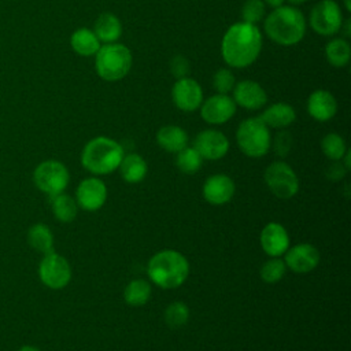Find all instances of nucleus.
<instances>
[{
    "instance_id": "nucleus-1",
    "label": "nucleus",
    "mask_w": 351,
    "mask_h": 351,
    "mask_svg": "<svg viewBox=\"0 0 351 351\" xmlns=\"http://www.w3.org/2000/svg\"><path fill=\"white\" fill-rule=\"evenodd\" d=\"M262 49V34L256 25L237 22L223 34L221 53L226 64L243 69L252 64Z\"/></svg>"
},
{
    "instance_id": "nucleus-2",
    "label": "nucleus",
    "mask_w": 351,
    "mask_h": 351,
    "mask_svg": "<svg viewBox=\"0 0 351 351\" xmlns=\"http://www.w3.org/2000/svg\"><path fill=\"white\" fill-rule=\"evenodd\" d=\"M149 281L162 289L181 287L189 276L186 256L176 250H162L154 254L147 263Z\"/></svg>"
},
{
    "instance_id": "nucleus-3",
    "label": "nucleus",
    "mask_w": 351,
    "mask_h": 351,
    "mask_svg": "<svg viewBox=\"0 0 351 351\" xmlns=\"http://www.w3.org/2000/svg\"><path fill=\"white\" fill-rule=\"evenodd\" d=\"M125 152L122 145L106 136L89 140L81 152V165L90 174L107 176L118 170Z\"/></svg>"
},
{
    "instance_id": "nucleus-4",
    "label": "nucleus",
    "mask_w": 351,
    "mask_h": 351,
    "mask_svg": "<svg viewBox=\"0 0 351 351\" xmlns=\"http://www.w3.org/2000/svg\"><path fill=\"white\" fill-rule=\"evenodd\" d=\"M265 32L278 45L298 44L306 33V19L302 11L291 5L274 8L265 21Z\"/></svg>"
},
{
    "instance_id": "nucleus-5",
    "label": "nucleus",
    "mask_w": 351,
    "mask_h": 351,
    "mask_svg": "<svg viewBox=\"0 0 351 351\" xmlns=\"http://www.w3.org/2000/svg\"><path fill=\"white\" fill-rule=\"evenodd\" d=\"M132 67V53L128 47L110 43L100 45L95 53V69L97 75L104 81L122 80Z\"/></svg>"
},
{
    "instance_id": "nucleus-6",
    "label": "nucleus",
    "mask_w": 351,
    "mask_h": 351,
    "mask_svg": "<svg viewBox=\"0 0 351 351\" xmlns=\"http://www.w3.org/2000/svg\"><path fill=\"white\" fill-rule=\"evenodd\" d=\"M236 141L240 151L248 158H262L271 147L270 130L259 117L247 118L239 125Z\"/></svg>"
},
{
    "instance_id": "nucleus-7",
    "label": "nucleus",
    "mask_w": 351,
    "mask_h": 351,
    "mask_svg": "<svg viewBox=\"0 0 351 351\" xmlns=\"http://www.w3.org/2000/svg\"><path fill=\"white\" fill-rule=\"evenodd\" d=\"M263 181L270 192L278 199H291L299 192V178L295 170L282 160L271 162L265 173Z\"/></svg>"
},
{
    "instance_id": "nucleus-8",
    "label": "nucleus",
    "mask_w": 351,
    "mask_h": 351,
    "mask_svg": "<svg viewBox=\"0 0 351 351\" xmlns=\"http://www.w3.org/2000/svg\"><path fill=\"white\" fill-rule=\"evenodd\" d=\"M70 181L69 169L59 160L48 159L37 165L33 171L34 185L44 193L55 196L62 193Z\"/></svg>"
},
{
    "instance_id": "nucleus-9",
    "label": "nucleus",
    "mask_w": 351,
    "mask_h": 351,
    "mask_svg": "<svg viewBox=\"0 0 351 351\" xmlns=\"http://www.w3.org/2000/svg\"><path fill=\"white\" fill-rule=\"evenodd\" d=\"M38 277L45 287L51 289H62L69 285L71 280V266L63 255L51 251L44 254L40 261Z\"/></svg>"
},
{
    "instance_id": "nucleus-10",
    "label": "nucleus",
    "mask_w": 351,
    "mask_h": 351,
    "mask_svg": "<svg viewBox=\"0 0 351 351\" xmlns=\"http://www.w3.org/2000/svg\"><path fill=\"white\" fill-rule=\"evenodd\" d=\"M310 26L321 36H333L343 26L340 7L333 0H322L315 4L310 12Z\"/></svg>"
},
{
    "instance_id": "nucleus-11",
    "label": "nucleus",
    "mask_w": 351,
    "mask_h": 351,
    "mask_svg": "<svg viewBox=\"0 0 351 351\" xmlns=\"http://www.w3.org/2000/svg\"><path fill=\"white\" fill-rule=\"evenodd\" d=\"M108 196L107 185L99 177H88L80 181L75 189V202L85 211L100 210Z\"/></svg>"
},
{
    "instance_id": "nucleus-12",
    "label": "nucleus",
    "mask_w": 351,
    "mask_h": 351,
    "mask_svg": "<svg viewBox=\"0 0 351 351\" xmlns=\"http://www.w3.org/2000/svg\"><path fill=\"white\" fill-rule=\"evenodd\" d=\"M282 256L287 269L298 274L313 271L321 261L319 251L310 243H299L292 247L289 245Z\"/></svg>"
},
{
    "instance_id": "nucleus-13",
    "label": "nucleus",
    "mask_w": 351,
    "mask_h": 351,
    "mask_svg": "<svg viewBox=\"0 0 351 351\" xmlns=\"http://www.w3.org/2000/svg\"><path fill=\"white\" fill-rule=\"evenodd\" d=\"M193 148L200 154L203 159L218 160L228 154L229 140L219 130L206 129L195 137Z\"/></svg>"
},
{
    "instance_id": "nucleus-14",
    "label": "nucleus",
    "mask_w": 351,
    "mask_h": 351,
    "mask_svg": "<svg viewBox=\"0 0 351 351\" xmlns=\"http://www.w3.org/2000/svg\"><path fill=\"white\" fill-rule=\"evenodd\" d=\"M171 97L177 108H180L181 111L192 112L202 106L203 90L195 80L185 77L174 82L171 89Z\"/></svg>"
},
{
    "instance_id": "nucleus-15",
    "label": "nucleus",
    "mask_w": 351,
    "mask_h": 351,
    "mask_svg": "<svg viewBox=\"0 0 351 351\" xmlns=\"http://www.w3.org/2000/svg\"><path fill=\"white\" fill-rule=\"evenodd\" d=\"M236 112L234 100L222 93H217L200 106V115L204 122L210 125H222L228 122Z\"/></svg>"
},
{
    "instance_id": "nucleus-16",
    "label": "nucleus",
    "mask_w": 351,
    "mask_h": 351,
    "mask_svg": "<svg viewBox=\"0 0 351 351\" xmlns=\"http://www.w3.org/2000/svg\"><path fill=\"white\" fill-rule=\"evenodd\" d=\"M259 244L267 256H282L291 245L288 230L280 222H269L261 230Z\"/></svg>"
},
{
    "instance_id": "nucleus-17",
    "label": "nucleus",
    "mask_w": 351,
    "mask_h": 351,
    "mask_svg": "<svg viewBox=\"0 0 351 351\" xmlns=\"http://www.w3.org/2000/svg\"><path fill=\"white\" fill-rule=\"evenodd\" d=\"M236 192L234 181L226 174H213L206 178L202 193L211 206H223L232 200Z\"/></svg>"
},
{
    "instance_id": "nucleus-18",
    "label": "nucleus",
    "mask_w": 351,
    "mask_h": 351,
    "mask_svg": "<svg viewBox=\"0 0 351 351\" xmlns=\"http://www.w3.org/2000/svg\"><path fill=\"white\" fill-rule=\"evenodd\" d=\"M233 100L236 104L247 110H259L267 101V95L265 89L255 81L244 80L234 84Z\"/></svg>"
},
{
    "instance_id": "nucleus-19",
    "label": "nucleus",
    "mask_w": 351,
    "mask_h": 351,
    "mask_svg": "<svg viewBox=\"0 0 351 351\" xmlns=\"http://www.w3.org/2000/svg\"><path fill=\"white\" fill-rule=\"evenodd\" d=\"M307 111L315 121L325 122L335 117L337 101L332 93L324 89L314 90L307 100Z\"/></svg>"
},
{
    "instance_id": "nucleus-20",
    "label": "nucleus",
    "mask_w": 351,
    "mask_h": 351,
    "mask_svg": "<svg viewBox=\"0 0 351 351\" xmlns=\"http://www.w3.org/2000/svg\"><path fill=\"white\" fill-rule=\"evenodd\" d=\"M156 141L162 149L177 154L188 145V134L177 125H166L158 130Z\"/></svg>"
},
{
    "instance_id": "nucleus-21",
    "label": "nucleus",
    "mask_w": 351,
    "mask_h": 351,
    "mask_svg": "<svg viewBox=\"0 0 351 351\" xmlns=\"http://www.w3.org/2000/svg\"><path fill=\"white\" fill-rule=\"evenodd\" d=\"M259 118L266 123L267 128L284 129L296 119V112L292 106L287 103H276L267 107Z\"/></svg>"
},
{
    "instance_id": "nucleus-22",
    "label": "nucleus",
    "mask_w": 351,
    "mask_h": 351,
    "mask_svg": "<svg viewBox=\"0 0 351 351\" xmlns=\"http://www.w3.org/2000/svg\"><path fill=\"white\" fill-rule=\"evenodd\" d=\"M118 170L123 181H126L128 184H138L147 176L148 165L141 155L128 154V155H123Z\"/></svg>"
},
{
    "instance_id": "nucleus-23",
    "label": "nucleus",
    "mask_w": 351,
    "mask_h": 351,
    "mask_svg": "<svg viewBox=\"0 0 351 351\" xmlns=\"http://www.w3.org/2000/svg\"><path fill=\"white\" fill-rule=\"evenodd\" d=\"M93 33L96 34L99 41H103L106 44L115 43L122 34L121 21L111 12H103L95 21Z\"/></svg>"
},
{
    "instance_id": "nucleus-24",
    "label": "nucleus",
    "mask_w": 351,
    "mask_h": 351,
    "mask_svg": "<svg viewBox=\"0 0 351 351\" xmlns=\"http://www.w3.org/2000/svg\"><path fill=\"white\" fill-rule=\"evenodd\" d=\"M70 44L73 51L81 56H92L100 48L99 38L96 37L93 30H89L86 27L77 29L70 37Z\"/></svg>"
},
{
    "instance_id": "nucleus-25",
    "label": "nucleus",
    "mask_w": 351,
    "mask_h": 351,
    "mask_svg": "<svg viewBox=\"0 0 351 351\" xmlns=\"http://www.w3.org/2000/svg\"><path fill=\"white\" fill-rule=\"evenodd\" d=\"M152 295L151 282L143 278H134L129 281L123 289V299L132 307L144 306Z\"/></svg>"
},
{
    "instance_id": "nucleus-26",
    "label": "nucleus",
    "mask_w": 351,
    "mask_h": 351,
    "mask_svg": "<svg viewBox=\"0 0 351 351\" xmlns=\"http://www.w3.org/2000/svg\"><path fill=\"white\" fill-rule=\"evenodd\" d=\"M51 208L53 213V217L60 222H71L75 219L78 214V204L74 197H71L67 193H58L55 196H51Z\"/></svg>"
},
{
    "instance_id": "nucleus-27",
    "label": "nucleus",
    "mask_w": 351,
    "mask_h": 351,
    "mask_svg": "<svg viewBox=\"0 0 351 351\" xmlns=\"http://www.w3.org/2000/svg\"><path fill=\"white\" fill-rule=\"evenodd\" d=\"M27 243L29 245L41 252L48 254L53 251V234L45 223H34L27 230Z\"/></svg>"
},
{
    "instance_id": "nucleus-28",
    "label": "nucleus",
    "mask_w": 351,
    "mask_h": 351,
    "mask_svg": "<svg viewBox=\"0 0 351 351\" xmlns=\"http://www.w3.org/2000/svg\"><path fill=\"white\" fill-rule=\"evenodd\" d=\"M326 60L333 67H344L351 58V47L344 38H333L325 47Z\"/></svg>"
},
{
    "instance_id": "nucleus-29",
    "label": "nucleus",
    "mask_w": 351,
    "mask_h": 351,
    "mask_svg": "<svg viewBox=\"0 0 351 351\" xmlns=\"http://www.w3.org/2000/svg\"><path fill=\"white\" fill-rule=\"evenodd\" d=\"M203 165V158L193 147H185L177 152L176 166L184 174H195L200 170Z\"/></svg>"
},
{
    "instance_id": "nucleus-30",
    "label": "nucleus",
    "mask_w": 351,
    "mask_h": 351,
    "mask_svg": "<svg viewBox=\"0 0 351 351\" xmlns=\"http://www.w3.org/2000/svg\"><path fill=\"white\" fill-rule=\"evenodd\" d=\"M163 318H165V322L167 324V326H170L173 329H178V328L184 326L188 322V319H189V307L181 300L171 302L165 308Z\"/></svg>"
},
{
    "instance_id": "nucleus-31",
    "label": "nucleus",
    "mask_w": 351,
    "mask_h": 351,
    "mask_svg": "<svg viewBox=\"0 0 351 351\" xmlns=\"http://www.w3.org/2000/svg\"><path fill=\"white\" fill-rule=\"evenodd\" d=\"M321 149L324 155L330 160H341L348 149L344 138L337 133H328L321 141Z\"/></svg>"
},
{
    "instance_id": "nucleus-32",
    "label": "nucleus",
    "mask_w": 351,
    "mask_h": 351,
    "mask_svg": "<svg viewBox=\"0 0 351 351\" xmlns=\"http://www.w3.org/2000/svg\"><path fill=\"white\" fill-rule=\"evenodd\" d=\"M285 271H287V266L284 259L281 256H276V258L267 259L262 265L259 270V276L265 282L276 284L280 280H282V277L285 276Z\"/></svg>"
},
{
    "instance_id": "nucleus-33",
    "label": "nucleus",
    "mask_w": 351,
    "mask_h": 351,
    "mask_svg": "<svg viewBox=\"0 0 351 351\" xmlns=\"http://www.w3.org/2000/svg\"><path fill=\"white\" fill-rule=\"evenodd\" d=\"M265 15V3L262 0H245L241 7L243 22L256 25Z\"/></svg>"
},
{
    "instance_id": "nucleus-34",
    "label": "nucleus",
    "mask_w": 351,
    "mask_h": 351,
    "mask_svg": "<svg viewBox=\"0 0 351 351\" xmlns=\"http://www.w3.org/2000/svg\"><path fill=\"white\" fill-rule=\"evenodd\" d=\"M213 85L218 93L228 95L234 88L233 73L228 69H219L213 77Z\"/></svg>"
},
{
    "instance_id": "nucleus-35",
    "label": "nucleus",
    "mask_w": 351,
    "mask_h": 351,
    "mask_svg": "<svg viewBox=\"0 0 351 351\" xmlns=\"http://www.w3.org/2000/svg\"><path fill=\"white\" fill-rule=\"evenodd\" d=\"M292 148V136L289 132H278L273 141V149L278 156H287Z\"/></svg>"
},
{
    "instance_id": "nucleus-36",
    "label": "nucleus",
    "mask_w": 351,
    "mask_h": 351,
    "mask_svg": "<svg viewBox=\"0 0 351 351\" xmlns=\"http://www.w3.org/2000/svg\"><path fill=\"white\" fill-rule=\"evenodd\" d=\"M189 70H191V67H189V62L186 60V58H184L182 55H176L171 58L170 71L177 80L188 77Z\"/></svg>"
},
{
    "instance_id": "nucleus-37",
    "label": "nucleus",
    "mask_w": 351,
    "mask_h": 351,
    "mask_svg": "<svg viewBox=\"0 0 351 351\" xmlns=\"http://www.w3.org/2000/svg\"><path fill=\"white\" fill-rule=\"evenodd\" d=\"M332 162H333V163L326 169V177H328L330 181L336 182V181L343 180L344 176H346V173H347L348 170L344 167V165H343L341 160H332Z\"/></svg>"
},
{
    "instance_id": "nucleus-38",
    "label": "nucleus",
    "mask_w": 351,
    "mask_h": 351,
    "mask_svg": "<svg viewBox=\"0 0 351 351\" xmlns=\"http://www.w3.org/2000/svg\"><path fill=\"white\" fill-rule=\"evenodd\" d=\"M343 23H344V27L341 26L340 29H343L346 37H350V36H351V19H347V21L343 22Z\"/></svg>"
},
{
    "instance_id": "nucleus-39",
    "label": "nucleus",
    "mask_w": 351,
    "mask_h": 351,
    "mask_svg": "<svg viewBox=\"0 0 351 351\" xmlns=\"http://www.w3.org/2000/svg\"><path fill=\"white\" fill-rule=\"evenodd\" d=\"M263 3H266L267 5H270L271 8H277V7H281L284 0H262Z\"/></svg>"
},
{
    "instance_id": "nucleus-40",
    "label": "nucleus",
    "mask_w": 351,
    "mask_h": 351,
    "mask_svg": "<svg viewBox=\"0 0 351 351\" xmlns=\"http://www.w3.org/2000/svg\"><path fill=\"white\" fill-rule=\"evenodd\" d=\"M18 351H40V350L36 348L34 346H22Z\"/></svg>"
},
{
    "instance_id": "nucleus-41",
    "label": "nucleus",
    "mask_w": 351,
    "mask_h": 351,
    "mask_svg": "<svg viewBox=\"0 0 351 351\" xmlns=\"http://www.w3.org/2000/svg\"><path fill=\"white\" fill-rule=\"evenodd\" d=\"M344 7L347 11L351 10V0H344Z\"/></svg>"
},
{
    "instance_id": "nucleus-42",
    "label": "nucleus",
    "mask_w": 351,
    "mask_h": 351,
    "mask_svg": "<svg viewBox=\"0 0 351 351\" xmlns=\"http://www.w3.org/2000/svg\"><path fill=\"white\" fill-rule=\"evenodd\" d=\"M291 4H293V5H298V4H302V3H304L306 0H288Z\"/></svg>"
}]
</instances>
